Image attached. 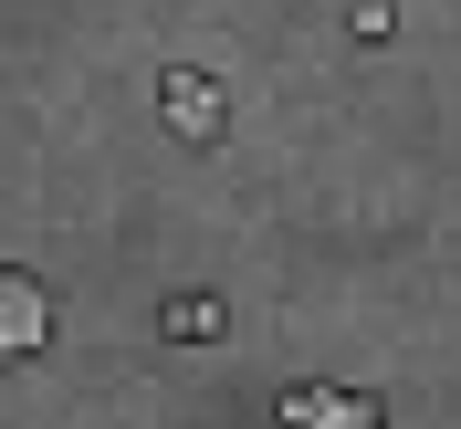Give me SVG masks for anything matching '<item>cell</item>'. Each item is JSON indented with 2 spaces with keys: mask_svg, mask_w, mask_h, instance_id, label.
Listing matches in <instances>:
<instances>
[{
  "mask_svg": "<svg viewBox=\"0 0 461 429\" xmlns=\"http://www.w3.org/2000/svg\"><path fill=\"white\" fill-rule=\"evenodd\" d=\"M0 345H11V356L53 345V304H42V283H32V273H0Z\"/></svg>",
  "mask_w": 461,
  "mask_h": 429,
  "instance_id": "cell-1",
  "label": "cell"
},
{
  "mask_svg": "<svg viewBox=\"0 0 461 429\" xmlns=\"http://www.w3.org/2000/svg\"><path fill=\"white\" fill-rule=\"evenodd\" d=\"M284 419H294V429H377V408L357 398V388H294Z\"/></svg>",
  "mask_w": 461,
  "mask_h": 429,
  "instance_id": "cell-2",
  "label": "cell"
},
{
  "mask_svg": "<svg viewBox=\"0 0 461 429\" xmlns=\"http://www.w3.org/2000/svg\"><path fill=\"white\" fill-rule=\"evenodd\" d=\"M158 105H168L178 137H221V94H210V74H168V94H158Z\"/></svg>",
  "mask_w": 461,
  "mask_h": 429,
  "instance_id": "cell-3",
  "label": "cell"
},
{
  "mask_svg": "<svg viewBox=\"0 0 461 429\" xmlns=\"http://www.w3.org/2000/svg\"><path fill=\"white\" fill-rule=\"evenodd\" d=\"M168 335L178 345H210V335H221V304H168Z\"/></svg>",
  "mask_w": 461,
  "mask_h": 429,
  "instance_id": "cell-4",
  "label": "cell"
}]
</instances>
